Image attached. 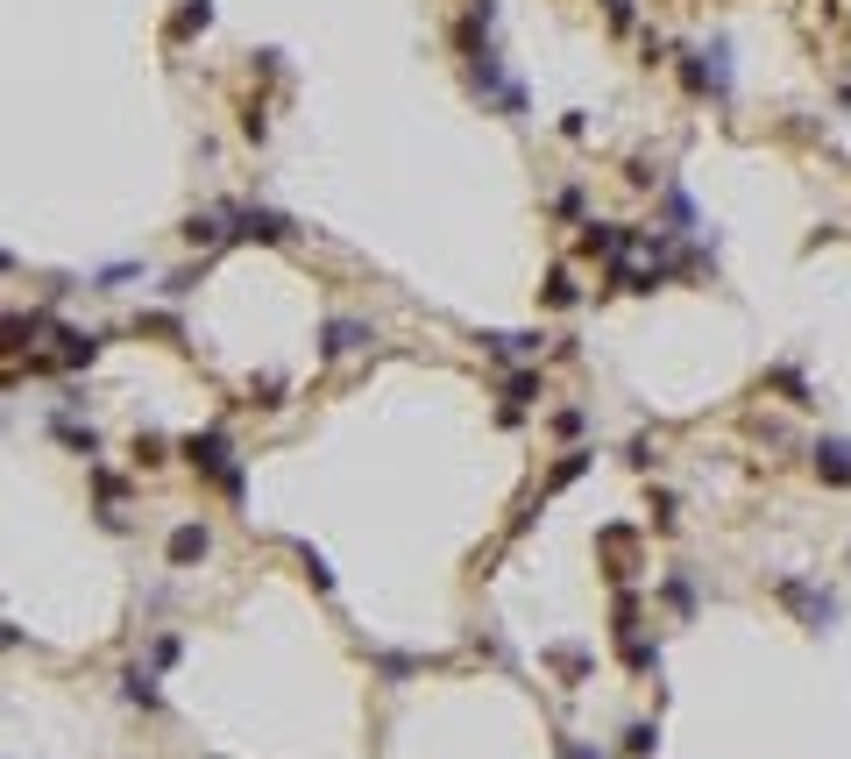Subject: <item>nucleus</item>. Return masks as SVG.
I'll return each instance as SVG.
<instances>
[{"instance_id": "6", "label": "nucleus", "mask_w": 851, "mask_h": 759, "mask_svg": "<svg viewBox=\"0 0 851 759\" xmlns=\"http://www.w3.org/2000/svg\"><path fill=\"white\" fill-rule=\"evenodd\" d=\"M483 348L504 355V362H518V355H539V334H483Z\"/></svg>"}, {"instance_id": "2", "label": "nucleus", "mask_w": 851, "mask_h": 759, "mask_svg": "<svg viewBox=\"0 0 851 759\" xmlns=\"http://www.w3.org/2000/svg\"><path fill=\"white\" fill-rule=\"evenodd\" d=\"M781 603H795V611L809 618V632H830V618H837V603H830V596H816L802 575H788V582H781Z\"/></svg>"}, {"instance_id": "4", "label": "nucleus", "mask_w": 851, "mask_h": 759, "mask_svg": "<svg viewBox=\"0 0 851 759\" xmlns=\"http://www.w3.org/2000/svg\"><path fill=\"white\" fill-rule=\"evenodd\" d=\"M816 476L823 483H851V440H816Z\"/></svg>"}, {"instance_id": "8", "label": "nucleus", "mask_w": 851, "mask_h": 759, "mask_svg": "<svg viewBox=\"0 0 851 759\" xmlns=\"http://www.w3.org/2000/svg\"><path fill=\"white\" fill-rule=\"evenodd\" d=\"M369 341V327H355V320H334L327 327V355H348V348H362Z\"/></svg>"}, {"instance_id": "7", "label": "nucleus", "mask_w": 851, "mask_h": 759, "mask_svg": "<svg viewBox=\"0 0 851 759\" xmlns=\"http://www.w3.org/2000/svg\"><path fill=\"white\" fill-rule=\"evenodd\" d=\"M206 554V525H178V533H171V561L185 568V561H199Z\"/></svg>"}, {"instance_id": "10", "label": "nucleus", "mask_w": 851, "mask_h": 759, "mask_svg": "<svg viewBox=\"0 0 851 759\" xmlns=\"http://www.w3.org/2000/svg\"><path fill=\"white\" fill-rule=\"evenodd\" d=\"M653 738H660L653 724H632V731H625V752H632V759H646V752H653Z\"/></svg>"}, {"instance_id": "14", "label": "nucleus", "mask_w": 851, "mask_h": 759, "mask_svg": "<svg viewBox=\"0 0 851 759\" xmlns=\"http://www.w3.org/2000/svg\"><path fill=\"white\" fill-rule=\"evenodd\" d=\"M561 759H603V752H589V745H561Z\"/></svg>"}, {"instance_id": "1", "label": "nucleus", "mask_w": 851, "mask_h": 759, "mask_svg": "<svg viewBox=\"0 0 851 759\" xmlns=\"http://www.w3.org/2000/svg\"><path fill=\"white\" fill-rule=\"evenodd\" d=\"M185 462H192L199 476H213L227 497H242V490H249V483H242V469H235V447H227V433H213V426L185 440Z\"/></svg>"}, {"instance_id": "12", "label": "nucleus", "mask_w": 851, "mask_h": 759, "mask_svg": "<svg viewBox=\"0 0 851 759\" xmlns=\"http://www.w3.org/2000/svg\"><path fill=\"white\" fill-rule=\"evenodd\" d=\"M185 235H192V242H220V213H199V220L185 227Z\"/></svg>"}, {"instance_id": "11", "label": "nucleus", "mask_w": 851, "mask_h": 759, "mask_svg": "<svg viewBox=\"0 0 851 759\" xmlns=\"http://www.w3.org/2000/svg\"><path fill=\"white\" fill-rule=\"evenodd\" d=\"M547 306H575V284H568V270H554V277H547Z\"/></svg>"}, {"instance_id": "13", "label": "nucleus", "mask_w": 851, "mask_h": 759, "mask_svg": "<svg viewBox=\"0 0 851 759\" xmlns=\"http://www.w3.org/2000/svg\"><path fill=\"white\" fill-rule=\"evenodd\" d=\"M298 554H305V568H313V582H320V589H334V568H327V561H320L313 547H298Z\"/></svg>"}, {"instance_id": "5", "label": "nucleus", "mask_w": 851, "mask_h": 759, "mask_svg": "<svg viewBox=\"0 0 851 759\" xmlns=\"http://www.w3.org/2000/svg\"><path fill=\"white\" fill-rule=\"evenodd\" d=\"M57 341H64V348H57V362H64V369H86V362L100 355V334H79V327H64Z\"/></svg>"}, {"instance_id": "3", "label": "nucleus", "mask_w": 851, "mask_h": 759, "mask_svg": "<svg viewBox=\"0 0 851 759\" xmlns=\"http://www.w3.org/2000/svg\"><path fill=\"white\" fill-rule=\"evenodd\" d=\"M235 235H256V242H284V235H291V220H284V213H263V206H249V213H235Z\"/></svg>"}, {"instance_id": "9", "label": "nucleus", "mask_w": 851, "mask_h": 759, "mask_svg": "<svg viewBox=\"0 0 851 759\" xmlns=\"http://www.w3.org/2000/svg\"><path fill=\"white\" fill-rule=\"evenodd\" d=\"M213 22V0H192V8L178 15V36H192V29H206Z\"/></svg>"}]
</instances>
